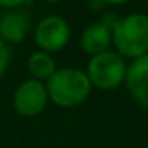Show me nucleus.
<instances>
[{"instance_id": "nucleus-6", "label": "nucleus", "mask_w": 148, "mask_h": 148, "mask_svg": "<svg viewBox=\"0 0 148 148\" xmlns=\"http://www.w3.org/2000/svg\"><path fill=\"white\" fill-rule=\"evenodd\" d=\"M124 83L131 96L140 105L148 108V53L138 59H134L132 64L127 65Z\"/></svg>"}, {"instance_id": "nucleus-10", "label": "nucleus", "mask_w": 148, "mask_h": 148, "mask_svg": "<svg viewBox=\"0 0 148 148\" xmlns=\"http://www.w3.org/2000/svg\"><path fill=\"white\" fill-rule=\"evenodd\" d=\"M8 62H10V48L3 40L0 38V78L3 77L5 70L8 67Z\"/></svg>"}, {"instance_id": "nucleus-5", "label": "nucleus", "mask_w": 148, "mask_h": 148, "mask_svg": "<svg viewBox=\"0 0 148 148\" xmlns=\"http://www.w3.org/2000/svg\"><path fill=\"white\" fill-rule=\"evenodd\" d=\"M48 100L46 86L38 80H27L18 86L13 96L14 108L23 116H37L43 112Z\"/></svg>"}, {"instance_id": "nucleus-1", "label": "nucleus", "mask_w": 148, "mask_h": 148, "mask_svg": "<svg viewBox=\"0 0 148 148\" xmlns=\"http://www.w3.org/2000/svg\"><path fill=\"white\" fill-rule=\"evenodd\" d=\"M91 81L86 72L75 67L59 69L46 81L48 97L59 107H75L88 99L91 92Z\"/></svg>"}, {"instance_id": "nucleus-2", "label": "nucleus", "mask_w": 148, "mask_h": 148, "mask_svg": "<svg viewBox=\"0 0 148 148\" xmlns=\"http://www.w3.org/2000/svg\"><path fill=\"white\" fill-rule=\"evenodd\" d=\"M112 43L123 58L138 59L148 53V14L131 13L112 29Z\"/></svg>"}, {"instance_id": "nucleus-12", "label": "nucleus", "mask_w": 148, "mask_h": 148, "mask_svg": "<svg viewBox=\"0 0 148 148\" xmlns=\"http://www.w3.org/2000/svg\"><path fill=\"white\" fill-rule=\"evenodd\" d=\"M103 3H110V5H123V3H127L129 0H102Z\"/></svg>"}, {"instance_id": "nucleus-8", "label": "nucleus", "mask_w": 148, "mask_h": 148, "mask_svg": "<svg viewBox=\"0 0 148 148\" xmlns=\"http://www.w3.org/2000/svg\"><path fill=\"white\" fill-rule=\"evenodd\" d=\"M29 27V21L19 11H10L0 18V38L11 43L23 42L26 30Z\"/></svg>"}, {"instance_id": "nucleus-9", "label": "nucleus", "mask_w": 148, "mask_h": 148, "mask_svg": "<svg viewBox=\"0 0 148 148\" xmlns=\"http://www.w3.org/2000/svg\"><path fill=\"white\" fill-rule=\"evenodd\" d=\"M27 69L35 77V80H46L53 77L56 72V62L51 58V54L46 51H35L27 59Z\"/></svg>"}, {"instance_id": "nucleus-4", "label": "nucleus", "mask_w": 148, "mask_h": 148, "mask_svg": "<svg viewBox=\"0 0 148 148\" xmlns=\"http://www.w3.org/2000/svg\"><path fill=\"white\" fill-rule=\"evenodd\" d=\"M70 26L64 18L58 14L46 16L35 27V42L42 51H59L69 43Z\"/></svg>"}, {"instance_id": "nucleus-13", "label": "nucleus", "mask_w": 148, "mask_h": 148, "mask_svg": "<svg viewBox=\"0 0 148 148\" xmlns=\"http://www.w3.org/2000/svg\"><path fill=\"white\" fill-rule=\"evenodd\" d=\"M46 2H49V3H58V2H61V0H46Z\"/></svg>"}, {"instance_id": "nucleus-7", "label": "nucleus", "mask_w": 148, "mask_h": 148, "mask_svg": "<svg viewBox=\"0 0 148 148\" xmlns=\"http://www.w3.org/2000/svg\"><path fill=\"white\" fill-rule=\"evenodd\" d=\"M110 43H112V29L103 26L102 23L88 26L80 37L81 49L91 56H97L100 53L108 51Z\"/></svg>"}, {"instance_id": "nucleus-3", "label": "nucleus", "mask_w": 148, "mask_h": 148, "mask_svg": "<svg viewBox=\"0 0 148 148\" xmlns=\"http://www.w3.org/2000/svg\"><path fill=\"white\" fill-rule=\"evenodd\" d=\"M127 73V64L126 59L116 51L100 53L92 56L88 62L86 75L89 78L91 84L99 89H115L123 81H126Z\"/></svg>"}, {"instance_id": "nucleus-11", "label": "nucleus", "mask_w": 148, "mask_h": 148, "mask_svg": "<svg viewBox=\"0 0 148 148\" xmlns=\"http://www.w3.org/2000/svg\"><path fill=\"white\" fill-rule=\"evenodd\" d=\"M26 0H0V7L2 8H16L23 5Z\"/></svg>"}]
</instances>
